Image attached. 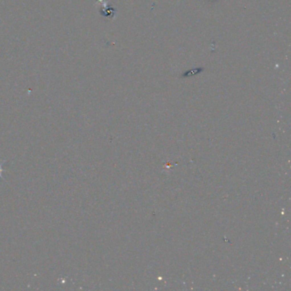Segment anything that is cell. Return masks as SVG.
<instances>
[{
    "label": "cell",
    "instance_id": "cell-1",
    "mask_svg": "<svg viewBox=\"0 0 291 291\" xmlns=\"http://www.w3.org/2000/svg\"><path fill=\"white\" fill-rule=\"evenodd\" d=\"M0 172H2V169H1V168H0Z\"/></svg>",
    "mask_w": 291,
    "mask_h": 291
}]
</instances>
